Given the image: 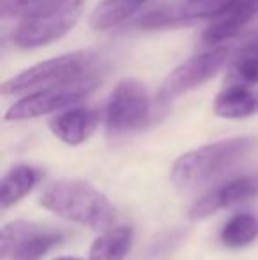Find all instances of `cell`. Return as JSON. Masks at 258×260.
Returning <instances> with one entry per match:
<instances>
[{"instance_id": "cell-17", "label": "cell", "mask_w": 258, "mask_h": 260, "mask_svg": "<svg viewBox=\"0 0 258 260\" xmlns=\"http://www.w3.org/2000/svg\"><path fill=\"white\" fill-rule=\"evenodd\" d=\"M258 237V218L249 212H239L232 216L221 229L219 239L230 250L249 246Z\"/></svg>"}, {"instance_id": "cell-1", "label": "cell", "mask_w": 258, "mask_h": 260, "mask_svg": "<svg viewBox=\"0 0 258 260\" xmlns=\"http://www.w3.org/2000/svg\"><path fill=\"white\" fill-rule=\"evenodd\" d=\"M255 147L256 140L248 137L227 138L202 145L182 154L173 163L170 179L173 186L182 191L200 188L237 167L251 154Z\"/></svg>"}, {"instance_id": "cell-12", "label": "cell", "mask_w": 258, "mask_h": 260, "mask_svg": "<svg viewBox=\"0 0 258 260\" xmlns=\"http://www.w3.org/2000/svg\"><path fill=\"white\" fill-rule=\"evenodd\" d=\"M99 124V115L90 108H71L53 117L50 129L59 140L67 145H80L87 142Z\"/></svg>"}, {"instance_id": "cell-9", "label": "cell", "mask_w": 258, "mask_h": 260, "mask_svg": "<svg viewBox=\"0 0 258 260\" xmlns=\"http://www.w3.org/2000/svg\"><path fill=\"white\" fill-rule=\"evenodd\" d=\"M228 0H188L180 6H163L141 14L136 25L141 28H168L191 23L200 18H214Z\"/></svg>"}, {"instance_id": "cell-6", "label": "cell", "mask_w": 258, "mask_h": 260, "mask_svg": "<svg viewBox=\"0 0 258 260\" xmlns=\"http://www.w3.org/2000/svg\"><path fill=\"white\" fill-rule=\"evenodd\" d=\"M151 113L149 92L136 78H124L112 92L104 112L106 131L114 137L138 129Z\"/></svg>"}, {"instance_id": "cell-16", "label": "cell", "mask_w": 258, "mask_h": 260, "mask_svg": "<svg viewBox=\"0 0 258 260\" xmlns=\"http://www.w3.org/2000/svg\"><path fill=\"white\" fill-rule=\"evenodd\" d=\"M147 0H101L90 14L94 30H108L129 20Z\"/></svg>"}, {"instance_id": "cell-3", "label": "cell", "mask_w": 258, "mask_h": 260, "mask_svg": "<svg viewBox=\"0 0 258 260\" xmlns=\"http://www.w3.org/2000/svg\"><path fill=\"white\" fill-rule=\"evenodd\" d=\"M97 64V55L90 50H78L39 62L32 68L21 71L20 75L6 80L2 83L4 96H20L25 92H34L46 87L64 85L94 78Z\"/></svg>"}, {"instance_id": "cell-21", "label": "cell", "mask_w": 258, "mask_h": 260, "mask_svg": "<svg viewBox=\"0 0 258 260\" xmlns=\"http://www.w3.org/2000/svg\"><path fill=\"white\" fill-rule=\"evenodd\" d=\"M193 2H195V0H193Z\"/></svg>"}, {"instance_id": "cell-20", "label": "cell", "mask_w": 258, "mask_h": 260, "mask_svg": "<svg viewBox=\"0 0 258 260\" xmlns=\"http://www.w3.org/2000/svg\"><path fill=\"white\" fill-rule=\"evenodd\" d=\"M55 260H83V258H80V257H59Z\"/></svg>"}, {"instance_id": "cell-2", "label": "cell", "mask_w": 258, "mask_h": 260, "mask_svg": "<svg viewBox=\"0 0 258 260\" xmlns=\"http://www.w3.org/2000/svg\"><path fill=\"white\" fill-rule=\"evenodd\" d=\"M41 206L69 221L104 230L117 221L112 202L94 186L83 181H59L43 191Z\"/></svg>"}, {"instance_id": "cell-13", "label": "cell", "mask_w": 258, "mask_h": 260, "mask_svg": "<svg viewBox=\"0 0 258 260\" xmlns=\"http://www.w3.org/2000/svg\"><path fill=\"white\" fill-rule=\"evenodd\" d=\"M214 112L223 119H242L258 113V90L244 85H230L214 100Z\"/></svg>"}, {"instance_id": "cell-18", "label": "cell", "mask_w": 258, "mask_h": 260, "mask_svg": "<svg viewBox=\"0 0 258 260\" xmlns=\"http://www.w3.org/2000/svg\"><path fill=\"white\" fill-rule=\"evenodd\" d=\"M232 78L242 83H258V38L251 39L234 57Z\"/></svg>"}, {"instance_id": "cell-19", "label": "cell", "mask_w": 258, "mask_h": 260, "mask_svg": "<svg viewBox=\"0 0 258 260\" xmlns=\"http://www.w3.org/2000/svg\"><path fill=\"white\" fill-rule=\"evenodd\" d=\"M64 0H0V14L4 20L9 18H28L50 9Z\"/></svg>"}, {"instance_id": "cell-8", "label": "cell", "mask_w": 258, "mask_h": 260, "mask_svg": "<svg viewBox=\"0 0 258 260\" xmlns=\"http://www.w3.org/2000/svg\"><path fill=\"white\" fill-rule=\"evenodd\" d=\"M96 78L80 80V82L64 83V85L46 87L34 92H28L27 98L14 103L6 112V120H28L35 117L48 115L65 106H71L83 98H87L96 87Z\"/></svg>"}, {"instance_id": "cell-4", "label": "cell", "mask_w": 258, "mask_h": 260, "mask_svg": "<svg viewBox=\"0 0 258 260\" xmlns=\"http://www.w3.org/2000/svg\"><path fill=\"white\" fill-rule=\"evenodd\" d=\"M85 0H64L34 16L23 18L13 34V43L20 48H41L64 38L82 16Z\"/></svg>"}, {"instance_id": "cell-14", "label": "cell", "mask_w": 258, "mask_h": 260, "mask_svg": "<svg viewBox=\"0 0 258 260\" xmlns=\"http://www.w3.org/2000/svg\"><path fill=\"white\" fill-rule=\"evenodd\" d=\"M41 179V172L28 165H14L2 179L0 188V207L9 209L34 189Z\"/></svg>"}, {"instance_id": "cell-10", "label": "cell", "mask_w": 258, "mask_h": 260, "mask_svg": "<svg viewBox=\"0 0 258 260\" xmlns=\"http://www.w3.org/2000/svg\"><path fill=\"white\" fill-rule=\"evenodd\" d=\"M258 197V174L256 175H242L234 181H228L216 188L214 191L207 193L205 197L193 204L190 209L191 219H203L221 209H228L244 204L248 200Z\"/></svg>"}, {"instance_id": "cell-5", "label": "cell", "mask_w": 258, "mask_h": 260, "mask_svg": "<svg viewBox=\"0 0 258 260\" xmlns=\"http://www.w3.org/2000/svg\"><path fill=\"white\" fill-rule=\"evenodd\" d=\"M65 237L67 232L55 226L18 219L2 226L0 255L2 260H41Z\"/></svg>"}, {"instance_id": "cell-11", "label": "cell", "mask_w": 258, "mask_h": 260, "mask_svg": "<svg viewBox=\"0 0 258 260\" xmlns=\"http://www.w3.org/2000/svg\"><path fill=\"white\" fill-rule=\"evenodd\" d=\"M258 14V0H228L203 32V43L219 45L237 36Z\"/></svg>"}, {"instance_id": "cell-7", "label": "cell", "mask_w": 258, "mask_h": 260, "mask_svg": "<svg viewBox=\"0 0 258 260\" xmlns=\"http://www.w3.org/2000/svg\"><path fill=\"white\" fill-rule=\"evenodd\" d=\"M230 52L232 50L227 48V46H219V48H214L210 52L191 57L190 60L177 66L166 76L161 89H159L158 105L163 106L172 103L175 98L182 96V94L190 92V90L209 82L225 66V62L230 57Z\"/></svg>"}, {"instance_id": "cell-15", "label": "cell", "mask_w": 258, "mask_h": 260, "mask_svg": "<svg viewBox=\"0 0 258 260\" xmlns=\"http://www.w3.org/2000/svg\"><path fill=\"white\" fill-rule=\"evenodd\" d=\"M134 234L131 226H117L99 236L92 243L89 260H124L133 246Z\"/></svg>"}]
</instances>
